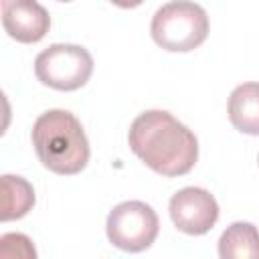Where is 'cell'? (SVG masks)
<instances>
[{
	"label": "cell",
	"instance_id": "8",
	"mask_svg": "<svg viewBox=\"0 0 259 259\" xmlns=\"http://www.w3.org/2000/svg\"><path fill=\"white\" fill-rule=\"evenodd\" d=\"M231 125L247 136H259V83L249 81L237 85L227 103Z\"/></svg>",
	"mask_w": 259,
	"mask_h": 259
},
{
	"label": "cell",
	"instance_id": "7",
	"mask_svg": "<svg viewBox=\"0 0 259 259\" xmlns=\"http://www.w3.org/2000/svg\"><path fill=\"white\" fill-rule=\"evenodd\" d=\"M2 24L10 38L32 45L45 38L51 28V16L36 0H4Z\"/></svg>",
	"mask_w": 259,
	"mask_h": 259
},
{
	"label": "cell",
	"instance_id": "14",
	"mask_svg": "<svg viewBox=\"0 0 259 259\" xmlns=\"http://www.w3.org/2000/svg\"><path fill=\"white\" fill-rule=\"evenodd\" d=\"M257 162H259V156H257Z\"/></svg>",
	"mask_w": 259,
	"mask_h": 259
},
{
	"label": "cell",
	"instance_id": "1",
	"mask_svg": "<svg viewBox=\"0 0 259 259\" xmlns=\"http://www.w3.org/2000/svg\"><path fill=\"white\" fill-rule=\"evenodd\" d=\"M127 142L148 168L168 178L188 174L198 160L196 136L164 109L140 113L130 125Z\"/></svg>",
	"mask_w": 259,
	"mask_h": 259
},
{
	"label": "cell",
	"instance_id": "13",
	"mask_svg": "<svg viewBox=\"0 0 259 259\" xmlns=\"http://www.w3.org/2000/svg\"><path fill=\"white\" fill-rule=\"evenodd\" d=\"M57 2H73V0H57Z\"/></svg>",
	"mask_w": 259,
	"mask_h": 259
},
{
	"label": "cell",
	"instance_id": "12",
	"mask_svg": "<svg viewBox=\"0 0 259 259\" xmlns=\"http://www.w3.org/2000/svg\"><path fill=\"white\" fill-rule=\"evenodd\" d=\"M111 4H115V6H119V8H136V6H140L144 0H109Z\"/></svg>",
	"mask_w": 259,
	"mask_h": 259
},
{
	"label": "cell",
	"instance_id": "9",
	"mask_svg": "<svg viewBox=\"0 0 259 259\" xmlns=\"http://www.w3.org/2000/svg\"><path fill=\"white\" fill-rule=\"evenodd\" d=\"M223 259H259V231L253 223L237 221L227 227L219 239Z\"/></svg>",
	"mask_w": 259,
	"mask_h": 259
},
{
	"label": "cell",
	"instance_id": "2",
	"mask_svg": "<svg viewBox=\"0 0 259 259\" xmlns=\"http://www.w3.org/2000/svg\"><path fill=\"white\" fill-rule=\"evenodd\" d=\"M32 146L42 166L61 176L79 174L89 162V142L81 121L67 109H49L32 125Z\"/></svg>",
	"mask_w": 259,
	"mask_h": 259
},
{
	"label": "cell",
	"instance_id": "11",
	"mask_svg": "<svg viewBox=\"0 0 259 259\" xmlns=\"http://www.w3.org/2000/svg\"><path fill=\"white\" fill-rule=\"evenodd\" d=\"M0 257L10 259V257H18V259H34L36 251L32 241L22 235V233H6L0 237Z\"/></svg>",
	"mask_w": 259,
	"mask_h": 259
},
{
	"label": "cell",
	"instance_id": "10",
	"mask_svg": "<svg viewBox=\"0 0 259 259\" xmlns=\"http://www.w3.org/2000/svg\"><path fill=\"white\" fill-rule=\"evenodd\" d=\"M34 188L32 184L22 178V176H14V174H4L2 176V212L0 219L6 221H14V219H22L24 214H28V210L34 206Z\"/></svg>",
	"mask_w": 259,
	"mask_h": 259
},
{
	"label": "cell",
	"instance_id": "4",
	"mask_svg": "<svg viewBox=\"0 0 259 259\" xmlns=\"http://www.w3.org/2000/svg\"><path fill=\"white\" fill-rule=\"evenodd\" d=\"M93 73V57L85 47L57 42L40 51L34 59L36 79L57 91L81 89Z\"/></svg>",
	"mask_w": 259,
	"mask_h": 259
},
{
	"label": "cell",
	"instance_id": "6",
	"mask_svg": "<svg viewBox=\"0 0 259 259\" xmlns=\"http://www.w3.org/2000/svg\"><path fill=\"white\" fill-rule=\"evenodd\" d=\"M168 212L174 227L186 235H204L219 221L217 198L200 186H186L172 194Z\"/></svg>",
	"mask_w": 259,
	"mask_h": 259
},
{
	"label": "cell",
	"instance_id": "5",
	"mask_svg": "<svg viewBox=\"0 0 259 259\" xmlns=\"http://www.w3.org/2000/svg\"><path fill=\"white\" fill-rule=\"evenodd\" d=\"M160 231L156 210L142 200H125L107 214L105 233L113 247L140 253L152 247Z\"/></svg>",
	"mask_w": 259,
	"mask_h": 259
},
{
	"label": "cell",
	"instance_id": "3",
	"mask_svg": "<svg viewBox=\"0 0 259 259\" xmlns=\"http://www.w3.org/2000/svg\"><path fill=\"white\" fill-rule=\"evenodd\" d=\"M208 28V14L200 4L192 0H172L154 12L150 34L164 51L188 53L206 40Z\"/></svg>",
	"mask_w": 259,
	"mask_h": 259
}]
</instances>
